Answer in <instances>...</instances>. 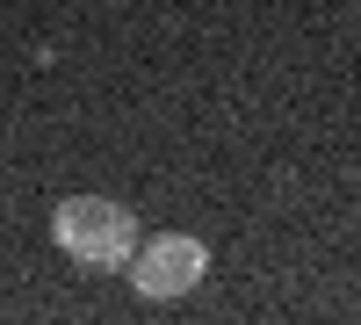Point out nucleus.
Wrapping results in <instances>:
<instances>
[{
  "instance_id": "obj_1",
  "label": "nucleus",
  "mask_w": 361,
  "mask_h": 325,
  "mask_svg": "<svg viewBox=\"0 0 361 325\" xmlns=\"http://www.w3.org/2000/svg\"><path fill=\"white\" fill-rule=\"evenodd\" d=\"M137 239H145V224H137L130 202H116V195H66L51 210V246L66 253L73 268H87V275H123Z\"/></svg>"
},
{
  "instance_id": "obj_2",
  "label": "nucleus",
  "mask_w": 361,
  "mask_h": 325,
  "mask_svg": "<svg viewBox=\"0 0 361 325\" xmlns=\"http://www.w3.org/2000/svg\"><path fill=\"white\" fill-rule=\"evenodd\" d=\"M123 275L145 304H173V297H188V289H202L209 275V246L195 239V231H145L137 253L123 260Z\"/></svg>"
}]
</instances>
